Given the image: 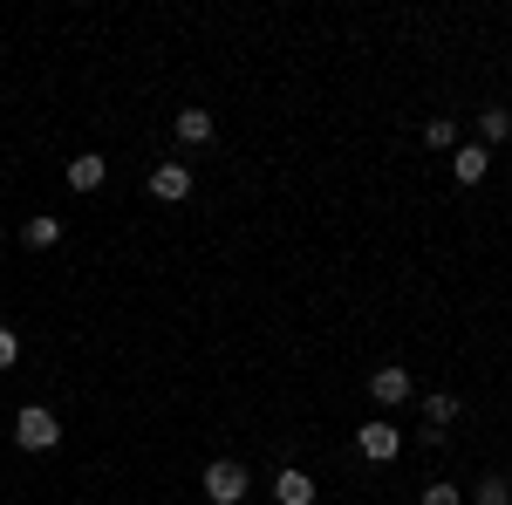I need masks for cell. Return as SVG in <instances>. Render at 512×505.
Returning <instances> with one entry per match:
<instances>
[{
	"instance_id": "cell-1",
	"label": "cell",
	"mask_w": 512,
	"mask_h": 505,
	"mask_svg": "<svg viewBox=\"0 0 512 505\" xmlns=\"http://www.w3.org/2000/svg\"><path fill=\"white\" fill-rule=\"evenodd\" d=\"M14 444H21V451H55V444H62V424H55V410L28 403V410L14 417Z\"/></svg>"
},
{
	"instance_id": "cell-2",
	"label": "cell",
	"mask_w": 512,
	"mask_h": 505,
	"mask_svg": "<svg viewBox=\"0 0 512 505\" xmlns=\"http://www.w3.org/2000/svg\"><path fill=\"white\" fill-rule=\"evenodd\" d=\"M198 485H205V499H212V505H239V499H246V465H239V458H212Z\"/></svg>"
},
{
	"instance_id": "cell-3",
	"label": "cell",
	"mask_w": 512,
	"mask_h": 505,
	"mask_svg": "<svg viewBox=\"0 0 512 505\" xmlns=\"http://www.w3.org/2000/svg\"><path fill=\"white\" fill-rule=\"evenodd\" d=\"M355 451H362L369 465H390L396 451H403V430H396V424H362V430H355Z\"/></svg>"
},
{
	"instance_id": "cell-4",
	"label": "cell",
	"mask_w": 512,
	"mask_h": 505,
	"mask_svg": "<svg viewBox=\"0 0 512 505\" xmlns=\"http://www.w3.org/2000/svg\"><path fill=\"white\" fill-rule=\"evenodd\" d=\"M151 198H164V205L192 198V171H185V164H158V171H151Z\"/></svg>"
},
{
	"instance_id": "cell-5",
	"label": "cell",
	"mask_w": 512,
	"mask_h": 505,
	"mask_svg": "<svg viewBox=\"0 0 512 505\" xmlns=\"http://www.w3.org/2000/svg\"><path fill=\"white\" fill-rule=\"evenodd\" d=\"M485 164H492L485 144H458V151H451V178H458V185H478V178H485Z\"/></svg>"
},
{
	"instance_id": "cell-6",
	"label": "cell",
	"mask_w": 512,
	"mask_h": 505,
	"mask_svg": "<svg viewBox=\"0 0 512 505\" xmlns=\"http://www.w3.org/2000/svg\"><path fill=\"white\" fill-rule=\"evenodd\" d=\"M369 396H376V403H410V376H403V369H376V376H369Z\"/></svg>"
},
{
	"instance_id": "cell-7",
	"label": "cell",
	"mask_w": 512,
	"mask_h": 505,
	"mask_svg": "<svg viewBox=\"0 0 512 505\" xmlns=\"http://www.w3.org/2000/svg\"><path fill=\"white\" fill-rule=\"evenodd\" d=\"M274 499L280 505H315V478H308V471H280V478H274Z\"/></svg>"
},
{
	"instance_id": "cell-8",
	"label": "cell",
	"mask_w": 512,
	"mask_h": 505,
	"mask_svg": "<svg viewBox=\"0 0 512 505\" xmlns=\"http://www.w3.org/2000/svg\"><path fill=\"white\" fill-rule=\"evenodd\" d=\"M103 171H110V164H103V157H96V151L69 157V185H76V192H96V185H103Z\"/></svg>"
},
{
	"instance_id": "cell-9",
	"label": "cell",
	"mask_w": 512,
	"mask_h": 505,
	"mask_svg": "<svg viewBox=\"0 0 512 505\" xmlns=\"http://www.w3.org/2000/svg\"><path fill=\"white\" fill-rule=\"evenodd\" d=\"M424 424H431V430L458 424V396H451V389H437V396H424Z\"/></svg>"
},
{
	"instance_id": "cell-10",
	"label": "cell",
	"mask_w": 512,
	"mask_h": 505,
	"mask_svg": "<svg viewBox=\"0 0 512 505\" xmlns=\"http://www.w3.org/2000/svg\"><path fill=\"white\" fill-rule=\"evenodd\" d=\"M212 137V110H178V144H205Z\"/></svg>"
},
{
	"instance_id": "cell-11",
	"label": "cell",
	"mask_w": 512,
	"mask_h": 505,
	"mask_svg": "<svg viewBox=\"0 0 512 505\" xmlns=\"http://www.w3.org/2000/svg\"><path fill=\"white\" fill-rule=\"evenodd\" d=\"M478 137H485V144H506L512 137V110H478Z\"/></svg>"
},
{
	"instance_id": "cell-12",
	"label": "cell",
	"mask_w": 512,
	"mask_h": 505,
	"mask_svg": "<svg viewBox=\"0 0 512 505\" xmlns=\"http://www.w3.org/2000/svg\"><path fill=\"white\" fill-rule=\"evenodd\" d=\"M21 239H28L35 253H48V246L62 239V219H28V226H21Z\"/></svg>"
},
{
	"instance_id": "cell-13",
	"label": "cell",
	"mask_w": 512,
	"mask_h": 505,
	"mask_svg": "<svg viewBox=\"0 0 512 505\" xmlns=\"http://www.w3.org/2000/svg\"><path fill=\"white\" fill-rule=\"evenodd\" d=\"M424 144H431V151H458V123L431 117V123H424Z\"/></svg>"
},
{
	"instance_id": "cell-14",
	"label": "cell",
	"mask_w": 512,
	"mask_h": 505,
	"mask_svg": "<svg viewBox=\"0 0 512 505\" xmlns=\"http://www.w3.org/2000/svg\"><path fill=\"white\" fill-rule=\"evenodd\" d=\"M472 505H512V485H506V478H478Z\"/></svg>"
},
{
	"instance_id": "cell-15",
	"label": "cell",
	"mask_w": 512,
	"mask_h": 505,
	"mask_svg": "<svg viewBox=\"0 0 512 505\" xmlns=\"http://www.w3.org/2000/svg\"><path fill=\"white\" fill-rule=\"evenodd\" d=\"M424 505H465V492H458V485H444V478H437V485H424Z\"/></svg>"
},
{
	"instance_id": "cell-16",
	"label": "cell",
	"mask_w": 512,
	"mask_h": 505,
	"mask_svg": "<svg viewBox=\"0 0 512 505\" xmlns=\"http://www.w3.org/2000/svg\"><path fill=\"white\" fill-rule=\"evenodd\" d=\"M14 362H21V335H14V328H0V369H14Z\"/></svg>"
}]
</instances>
